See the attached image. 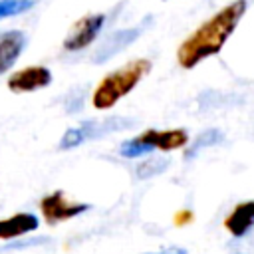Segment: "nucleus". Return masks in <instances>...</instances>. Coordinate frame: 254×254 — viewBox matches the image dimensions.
Listing matches in <instances>:
<instances>
[{"label": "nucleus", "mask_w": 254, "mask_h": 254, "mask_svg": "<svg viewBox=\"0 0 254 254\" xmlns=\"http://www.w3.org/2000/svg\"><path fill=\"white\" fill-rule=\"evenodd\" d=\"M224 228L234 236L242 238L254 228V200L240 202L232 208V212L224 218Z\"/></svg>", "instance_id": "obj_8"}, {"label": "nucleus", "mask_w": 254, "mask_h": 254, "mask_svg": "<svg viewBox=\"0 0 254 254\" xmlns=\"http://www.w3.org/2000/svg\"><path fill=\"white\" fill-rule=\"evenodd\" d=\"M38 0H0V20L2 18H12L18 14L28 12L30 8L36 6Z\"/></svg>", "instance_id": "obj_13"}, {"label": "nucleus", "mask_w": 254, "mask_h": 254, "mask_svg": "<svg viewBox=\"0 0 254 254\" xmlns=\"http://www.w3.org/2000/svg\"><path fill=\"white\" fill-rule=\"evenodd\" d=\"M151 71V60L139 58L133 60L119 69L107 73L95 87L91 95V103L95 109H109L113 107L121 97L133 91V87Z\"/></svg>", "instance_id": "obj_2"}, {"label": "nucleus", "mask_w": 254, "mask_h": 254, "mask_svg": "<svg viewBox=\"0 0 254 254\" xmlns=\"http://www.w3.org/2000/svg\"><path fill=\"white\" fill-rule=\"evenodd\" d=\"M167 167H169V161H167V159H147V161H143V163L135 169V173H137L139 179H149V177H153V175L163 173Z\"/></svg>", "instance_id": "obj_14"}, {"label": "nucleus", "mask_w": 254, "mask_h": 254, "mask_svg": "<svg viewBox=\"0 0 254 254\" xmlns=\"http://www.w3.org/2000/svg\"><path fill=\"white\" fill-rule=\"evenodd\" d=\"M103 24H105V14H87L83 18H79L67 32V36L64 40V50L79 52V50L87 48L97 38Z\"/></svg>", "instance_id": "obj_6"}, {"label": "nucleus", "mask_w": 254, "mask_h": 254, "mask_svg": "<svg viewBox=\"0 0 254 254\" xmlns=\"http://www.w3.org/2000/svg\"><path fill=\"white\" fill-rule=\"evenodd\" d=\"M153 254H187V250H185V248H167V250L153 252Z\"/></svg>", "instance_id": "obj_15"}, {"label": "nucleus", "mask_w": 254, "mask_h": 254, "mask_svg": "<svg viewBox=\"0 0 254 254\" xmlns=\"http://www.w3.org/2000/svg\"><path fill=\"white\" fill-rule=\"evenodd\" d=\"M189 143V133L185 129H169V131H159V129H147L141 135L127 139L121 143L119 153L127 159H135L141 155H147L151 151H173L181 149Z\"/></svg>", "instance_id": "obj_3"}, {"label": "nucleus", "mask_w": 254, "mask_h": 254, "mask_svg": "<svg viewBox=\"0 0 254 254\" xmlns=\"http://www.w3.org/2000/svg\"><path fill=\"white\" fill-rule=\"evenodd\" d=\"M222 141H224V133H222L220 129H208V131H202V133L190 143V147L185 151V159L190 161V159L196 157L204 147H212V145H218V143H222Z\"/></svg>", "instance_id": "obj_12"}, {"label": "nucleus", "mask_w": 254, "mask_h": 254, "mask_svg": "<svg viewBox=\"0 0 254 254\" xmlns=\"http://www.w3.org/2000/svg\"><path fill=\"white\" fill-rule=\"evenodd\" d=\"M89 206L91 204L67 200L62 190H54V192L46 194L40 200V210H42V216H44V220L48 224H58L62 220H69V218L89 210Z\"/></svg>", "instance_id": "obj_5"}, {"label": "nucleus", "mask_w": 254, "mask_h": 254, "mask_svg": "<svg viewBox=\"0 0 254 254\" xmlns=\"http://www.w3.org/2000/svg\"><path fill=\"white\" fill-rule=\"evenodd\" d=\"M248 2L246 0H232L208 20H204L190 36L177 50V62L181 67L190 69L200 64L204 58H210L222 50L226 40L232 36L236 26L240 24L242 16L246 14Z\"/></svg>", "instance_id": "obj_1"}, {"label": "nucleus", "mask_w": 254, "mask_h": 254, "mask_svg": "<svg viewBox=\"0 0 254 254\" xmlns=\"http://www.w3.org/2000/svg\"><path fill=\"white\" fill-rule=\"evenodd\" d=\"M185 218H192V214H190V212H181V214L177 216V224H183Z\"/></svg>", "instance_id": "obj_16"}, {"label": "nucleus", "mask_w": 254, "mask_h": 254, "mask_svg": "<svg viewBox=\"0 0 254 254\" xmlns=\"http://www.w3.org/2000/svg\"><path fill=\"white\" fill-rule=\"evenodd\" d=\"M129 125H133V119H125V117H107V119H89L79 123L77 127H71L64 133V137L60 139V149H73L89 139H97L103 137L107 133L113 131H121L127 129Z\"/></svg>", "instance_id": "obj_4"}, {"label": "nucleus", "mask_w": 254, "mask_h": 254, "mask_svg": "<svg viewBox=\"0 0 254 254\" xmlns=\"http://www.w3.org/2000/svg\"><path fill=\"white\" fill-rule=\"evenodd\" d=\"M26 46V36L20 30H10L0 36V73L8 71L20 58Z\"/></svg>", "instance_id": "obj_11"}, {"label": "nucleus", "mask_w": 254, "mask_h": 254, "mask_svg": "<svg viewBox=\"0 0 254 254\" xmlns=\"http://www.w3.org/2000/svg\"><path fill=\"white\" fill-rule=\"evenodd\" d=\"M141 32H143V26H135V28H127V30H119V32H115V34L109 36V38L105 40V44L97 50L93 62L101 64V62L109 60L111 56H115V54L121 52L123 48L131 46V44L141 36Z\"/></svg>", "instance_id": "obj_9"}, {"label": "nucleus", "mask_w": 254, "mask_h": 254, "mask_svg": "<svg viewBox=\"0 0 254 254\" xmlns=\"http://www.w3.org/2000/svg\"><path fill=\"white\" fill-rule=\"evenodd\" d=\"M52 83V71L46 65H28L8 77V89L14 93H28Z\"/></svg>", "instance_id": "obj_7"}, {"label": "nucleus", "mask_w": 254, "mask_h": 254, "mask_svg": "<svg viewBox=\"0 0 254 254\" xmlns=\"http://www.w3.org/2000/svg\"><path fill=\"white\" fill-rule=\"evenodd\" d=\"M40 226V220L32 212H16L8 218L0 220V238L2 240H12L22 234H28Z\"/></svg>", "instance_id": "obj_10"}]
</instances>
